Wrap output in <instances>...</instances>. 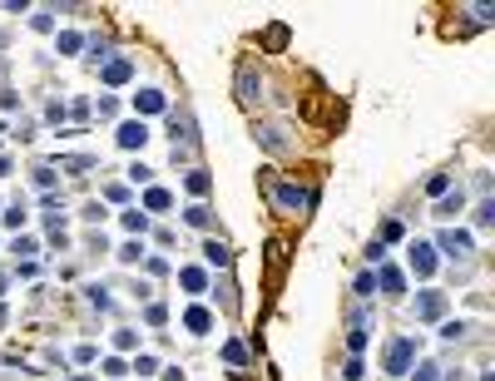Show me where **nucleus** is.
<instances>
[{"label":"nucleus","mask_w":495,"mask_h":381,"mask_svg":"<svg viewBox=\"0 0 495 381\" xmlns=\"http://www.w3.org/2000/svg\"><path fill=\"white\" fill-rule=\"evenodd\" d=\"M451 189V174H431V179H426V193H446Z\"/></svg>","instance_id":"5701e85b"},{"label":"nucleus","mask_w":495,"mask_h":381,"mask_svg":"<svg viewBox=\"0 0 495 381\" xmlns=\"http://www.w3.org/2000/svg\"><path fill=\"white\" fill-rule=\"evenodd\" d=\"M416 322H441V312H446V292L441 287H426V292H416Z\"/></svg>","instance_id":"7ed1b4c3"},{"label":"nucleus","mask_w":495,"mask_h":381,"mask_svg":"<svg viewBox=\"0 0 495 381\" xmlns=\"http://www.w3.org/2000/svg\"><path fill=\"white\" fill-rule=\"evenodd\" d=\"M377 287H382L387 297H401V292H406V278H401V268H387V263H382V278H377Z\"/></svg>","instance_id":"6e6552de"},{"label":"nucleus","mask_w":495,"mask_h":381,"mask_svg":"<svg viewBox=\"0 0 495 381\" xmlns=\"http://www.w3.org/2000/svg\"><path fill=\"white\" fill-rule=\"evenodd\" d=\"M129 179H134V184H149V179H154V169H149V164H134V169H129Z\"/></svg>","instance_id":"bb28decb"},{"label":"nucleus","mask_w":495,"mask_h":381,"mask_svg":"<svg viewBox=\"0 0 495 381\" xmlns=\"http://www.w3.org/2000/svg\"><path fill=\"white\" fill-rule=\"evenodd\" d=\"M134 109H139V114H159V109H164V95H159V90H139V95H134Z\"/></svg>","instance_id":"ddd939ff"},{"label":"nucleus","mask_w":495,"mask_h":381,"mask_svg":"<svg viewBox=\"0 0 495 381\" xmlns=\"http://www.w3.org/2000/svg\"><path fill=\"white\" fill-rule=\"evenodd\" d=\"M491 218H495V203H491V198H481V203H476V223H481V228H491Z\"/></svg>","instance_id":"412c9836"},{"label":"nucleus","mask_w":495,"mask_h":381,"mask_svg":"<svg viewBox=\"0 0 495 381\" xmlns=\"http://www.w3.org/2000/svg\"><path fill=\"white\" fill-rule=\"evenodd\" d=\"M184 223H194V228H208V223H213V213H208L203 203H194V208H184Z\"/></svg>","instance_id":"2eb2a0df"},{"label":"nucleus","mask_w":495,"mask_h":381,"mask_svg":"<svg viewBox=\"0 0 495 381\" xmlns=\"http://www.w3.org/2000/svg\"><path fill=\"white\" fill-rule=\"evenodd\" d=\"M352 292H357V297H372V292H377V273H357Z\"/></svg>","instance_id":"a211bd4d"},{"label":"nucleus","mask_w":495,"mask_h":381,"mask_svg":"<svg viewBox=\"0 0 495 381\" xmlns=\"http://www.w3.org/2000/svg\"><path fill=\"white\" fill-rule=\"evenodd\" d=\"M396 238H401V223H396V218H387V223H382V238H377V243H396Z\"/></svg>","instance_id":"b1692460"},{"label":"nucleus","mask_w":495,"mask_h":381,"mask_svg":"<svg viewBox=\"0 0 495 381\" xmlns=\"http://www.w3.org/2000/svg\"><path fill=\"white\" fill-rule=\"evenodd\" d=\"M362 372H367V362H362V357H352V362H347V381H362Z\"/></svg>","instance_id":"c756f323"},{"label":"nucleus","mask_w":495,"mask_h":381,"mask_svg":"<svg viewBox=\"0 0 495 381\" xmlns=\"http://www.w3.org/2000/svg\"><path fill=\"white\" fill-rule=\"evenodd\" d=\"M124 228L144 238V233H149V213H134V208H129V213H124Z\"/></svg>","instance_id":"dca6fc26"},{"label":"nucleus","mask_w":495,"mask_h":381,"mask_svg":"<svg viewBox=\"0 0 495 381\" xmlns=\"http://www.w3.org/2000/svg\"><path fill=\"white\" fill-rule=\"evenodd\" d=\"M119 144H124V149H144V144H149V129H144L139 119H129V124H119Z\"/></svg>","instance_id":"423d86ee"},{"label":"nucleus","mask_w":495,"mask_h":381,"mask_svg":"<svg viewBox=\"0 0 495 381\" xmlns=\"http://www.w3.org/2000/svg\"><path fill=\"white\" fill-rule=\"evenodd\" d=\"M228 258H233V248H228V243H218V238H208V243H203V263H208V268H228Z\"/></svg>","instance_id":"0eeeda50"},{"label":"nucleus","mask_w":495,"mask_h":381,"mask_svg":"<svg viewBox=\"0 0 495 381\" xmlns=\"http://www.w3.org/2000/svg\"><path fill=\"white\" fill-rule=\"evenodd\" d=\"M129 372H139V377H154V372H159V362L144 352V357H134V362H129Z\"/></svg>","instance_id":"6ab92c4d"},{"label":"nucleus","mask_w":495,"mask_h":381,"mask_svg":"<svg viewBox=\"0 0 495 381\" xmlns=\"http://www.w3.org/2000/svg\"><path fill=\"white\" fill-rule=\"evenodd\" d=\"M129 75H134V65H129V60H109V65H104V75H99V80H104V85H109V90H114V85H124V80H129Z\"/></svg>","instance_id":"1a4fd4ad"},{"label":"nucleus","mask_w":495,"mask_h":381,"mask_svg":"<svg viewBox=\"0 0 495 381\" xmlns=\"http://www.w3.org/2000/svg\"><path fill=\"white\" fill-rule=\"evenodd\" d=\"M411 381H441V372H436V362H421V367H416V377Z\"/></svg>","instance_id":"393cba45"},{"label":"nucleus","mask_w":495,"mask_h":381,"mask_svg":"<svg viewBox=\"0 0 495 381\" xmlns=\"http://www.w3.org/2000/svg\"><path fill=\"white\" fill-rule=\"evenodd\" d=\"M406 263H411V273H416V278H431V273H436V248L416 238V243H411V253H406Z\"/></svg>","instance_id":"39448f33"},{"label":"nucleus","mask_w":495,"mask_h":381,"mask_svg":"<svg viewBox=\"0 0 495 381\" xmlns=\"http://www.w3.org/2000/svg\"><path fill=\"white\" fill-rule=\"evenodd\" d=\"M411 362H416V337H392V342L382 347V372L406 377V372H411Z\"/></svg>","instance_id":"f257e3e1"},{"label":"nucleus","mask_w":495,"mask_h":381,"mask_svg":"<svg viewBox=\"0 0 495 381\" xmlns=\"http://www.w3.org/2000/svg\"><path fill=\"white\" fill-rule=\"evenodd\" d=\"M179 287H184V292H208V273H203V268H184V273H179Z\"/></svg>","instance_id":"9d476101"},{"label":"nucleus","mask_w":495,"mask_h":381,"mask_svg":"<svg viewBox=\"0 0 495 381\" xmlns=\"http://www.w3.org/2000/svg\"><path fill=\"white\" fill-rule=\"evenodd\" d=\"M431 248H441L446 258H471V253H476V238H471L466 228H446V233H441Z\"/></svg>","instance_id":"f03ea898"},{"label":"nucleus","mask_w":495,"mask_h":381,"mask_svg":"<svg viewBox=\"0 0 495 381\" xmlns=\"http://www.w3.org/2000/svg\"><path fill=\"white\" fill-rule=\"evenodd\" d=\"M144 208H149V213H169V208H174V193L169 189H149L144 193Z\"/></svg>","instance_id":"f8f14e48"},{"label":"nucleus","mask_w":495,"mask_h":381,"mask_svg":"<svg viewBox=\"0 0 495 381\" xmlns=\"http://www.w3.org/2000/svg\"><path fill=\"white\" fill-rule=\"evenodd\" d=\"M184 327H189L194 337H203V332L213 327V312H208V307H189V317H184Z\"/></svg>","instance_id":"9b49d317"},{"label":"nucleus","mask_w":495,"mask_h":381,"mask_svg":"<svg viewBox=\"0 0 495 381\" xmlns=\"http://www.w3.org/2000/svg\"><path fill=\"white\" fill-rule=\"evenodd\" d=\"M124 372H129V362H119V357L104 362V377H124Z\"/></svg>","instance_id":"c85d7f7f"},{"label":"nucleus","mask_w":495,"mask_h":381,"mask_svg":"<svg viewBox=\"0 0 495 381\" xmlns=\"http://www.w3.org/2000/svg\"><path fill=\"white\" fill-rule=\"evenodd\" d=\"M461 208H466V193L456 189V193H446V198H441L431 213H436V218H451V213H461Z\"/></svg>","instance_id":"4468645a"},{"label":"nucleus","mask_w":495,"mask_h":381,"mask_svg":"<svg viewBox=\"0 0 495 381\" xmlns=\"http://www.w3.org/2000/svg\"><path fill=\"white\" fill-rule=\"evenodd\" d=\"M139 258H144V243H124L119 248V263H139Z\"/></svg>","instance_id":"4be33fe9"},{"label":"nucleus","mask_w":495,"mask_h":381,"mask_svg":"<svg viewBox=\"0 0 495 381\" xmlns=\"http://www.w3.org/2000/svg\"><path fill=\"white\" fill-rule=\"evenodd\" d=\"M223 362H228V367H243V362H248V347H243V342H228V347H223Z\"/></svg>","instance_id":"f3484780"},{"label":"nucleus","mask_w":495,"mask_h":381,"mask_svg":"<svg viewBox=\"0 0 495 381\" xmlns=\"http://www.w3.org/2000/svg\"><path fill=\"white\" fill-rule=\"evenodd\" d=\"M317 193L312 189H293V184H273V203L283 208V213H302V203H312Z\"/></svg>","instance_id":"20e7f679"},{"label":"nucleus","mask_w":495,"mask_h":381,"mask_svg":"<svg viewBox=\"0 0 495 381\" xmlns=\"http://www.w3.org/2000/svg\"><path fill=\"white\" fill-rule=\"evenodd\" d=\"M75 50H80V35L65 30V35H60V55H75Z\"/></svg>","instance_id":"a878e982"},{"label":"nucleus","mask_w":495,"mask_h":381,"mask_svg":"<svg viewBox=\"0 0 495 381\" xmlns=\"http://www.w3.org/2000/svg\"><path fill=\"white\" fill-rule=\"evenodd\" d=\"M184 189H189V193H208V174H203V169H194V174L184 179Z\"/></svg>","instance_id":"aec40b11"},{"label":"nucleus","mask_w":495,"mask_h":381,"mask_svg":"<svg viewBox=\"0 0 495 381\" xmlns=\"http://www.w3.org/2000/svg\"><path fill=\"white\" fill-rule=\"evenodd\" d=\"M347 347H352V352H362V347H367V332H362V327H352V332H347Z\"/></svg>","instance_id":"cd10ccee"}]
</instances>
